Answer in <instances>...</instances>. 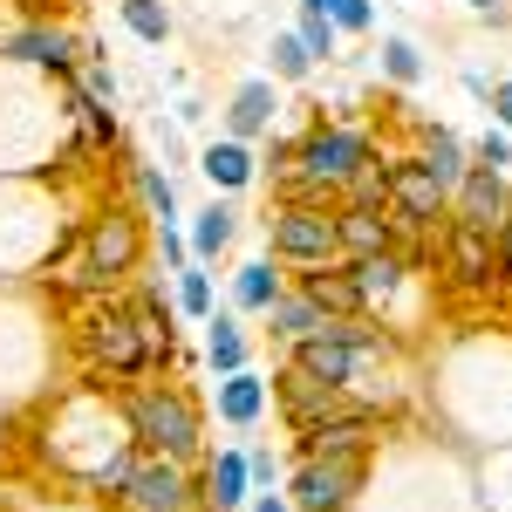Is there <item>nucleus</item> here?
<instances>
[{
	"label": "nucleus",
	"instance_id": "nucleus-1",
	"mask_svg": "<svg viewBox=\"0 0 512 512\" xmlns=\"http://www.w3.org/2000/svg\"><path fill=\"white\" fill-rule=\"evenodd\" d=\"M144 260H151L144 212L123 205V198H103V205L76 226L69 253H55V260L41 267V280H48L55 294H82V301H96V294H110V287H123V280H137V274H144Z\"/></svg>",
	"mask_w": 512,
	"mask_h": 512
},
{
	"label": "nucleus",
	"instance_id": "nucleus-2",
	"mask_svg": "<svg viewBox=\"0 0 512 512\" xmlns=\"http://www.w3.org/2000/svg\"><path fill=\"white\" fill-rule=\"evenodd\" d=\"M76 355H82V376L89 383H144V376H158V362H151V342H144V328H137V308L117 301V294H96L89 308L76 315Z\"/></svg>",
	"mask_w": 512,
	"mask_h": 512
},
{
	"label": "nucleus",
	"instance_id": "nucleus-3",
	"mask_svg": "<svg viewBox=\"0 0 512 512\" xmlns=\"http://www.w3.org/2000/svg\"><path fill=\"white\" fill-rule=\"evenodd\" d=\"M123 424H130V444L151 451V458H178V465H198L205 458V417L185 383H130L117 396Z\"/></svg>",
	"mask_w": 512,
	"mask_h": 512
},
{
	"label": "nucleus",
	"instance_id": "nucleus-4",
	"mask_svg": "<svg viewBox=\"0 0 512 512\" xmlns=\"http://www.w3.org/2000/svg\"><path fill=\"white\" fill-rule=\"evenodd\" d=\"M369 158H383L369 130L321 117L294 137V192H280V198H342V185H349Z\"/></svg>",
	"mask_w": 512,
	"mask_h": 512
},
{
	"label": "nucleus",
	"instance_id": "nucleus-5",
	"mask_svg": "<svg viewBox=\"0 0 512 512\" xmlns=\"http://www.w3.org/2000/svg\"><path fill=\"white\" fill-rule=\"evenodd\" d=\"M267 246H274L280 267H321V260H342V239H335V198H274V212H267Z\"/></svg>",
	"mask_w": 512,
	"mask_h": 512
},
{
	"label": "nucleus",
	"instance_id": "nucleus-6",
	"mask_svg": "<svg viewBox=\"0 0 512 512\" xmlns=\"http://www.w3.org/2000/svg\"><path fill=\"white\" fill-rule=\"evenodd\" d=\"M383 205L396 212L403 239H437L451 226V192L417 164V151L410 158H390V192H383Z\"/></svg>",
	"mask_w": 512,
	"mask_h": 512
},
{
	"label": "nucleus",
	"instance_id": "nucleus-7",
	"mask_svg": "<svg viewBox=\"0 0 512 512\" xmlns=\"http://www.w3.org/2000/svg\"><path fill=\"white\" fill-rule=\"evenodd\" d=\"M117 512H198V465L137 451V472L117 492Z\"/></svg>",
	"mask_w": 512,
	"mask_h": 512
},
{
	"label": "nucleus",
	"instance_id": "nucleus-8",
	"mask_svg": "<svg viewBox=\"0 0 512 512\" xmlns=\"http://www.w3.org/2000/svg\"><path fill=\"white\" fill-rule=\"evenodd\" d=\"M437 267L451 294H499V233H478V226H444L437 233Z\"/></svg>",
	"mask_w": 512,
	"mask_h": 512
},
{
	"label": "nucleus",
	"instance_id": "nucleus-9",
	"mask_svg": "<svg viewBox=\"0 0 512 512\" xmlns=\"http://www.w3.org/2000/svg\"><path fill=\"white\" fill-rule=\"evenodd\" d=\"M362 485H369V458H301L287 478V499L294 512H349Z\"/></svg>",
	"mask_w": 512,
	"mask_h": 512
},
{
	"label": "nucleus",
	"instance_id": "nucleus-10",
	"mask_svg": "<svg viewBox=\"0 0 512 512\" xmlns=\"http://www.w3.org/2000/svg\"><path fill=\"white\" fill-rule=\"evenodd\" d=\"M0 62H28V69H48V76H76L82 62V41L62 28V21H28L14 35H0Z\"/></svg>",
	"mask_w": 512,
	"mask_h": 512
},
{
	"label": "nucleus",
	"instance_id": "nucleus-11",
	"mask_svg": "<svg viewBox=\"0 0 512 512\" xmlns=\"http://www.w3.org/2000/svg\"><path fill=\"white\" fill-rule=\"evenodd\" d=\"M417 260H424V239H403V246H390V253H362V260H349L355 287H362V308H369V315H383L396 294L410 287Z\"/></svg>",
	"mask_w": 512,
	"mask_h": 512
},
{
	"label": "nucleus",
	"instance_id": "nucleus-12",
	"mask_svg": "<svg viewBox=\"0 0 512 512\" xmlns=\"http://www.w3.org/2000/svg\"><path fill=\"white\" fill-rule=\"evenodd\" d=\"M512 205V171H492V164H472L458 185H451V219L458 226H478V233H499Z\"/></svg>",
	"mask_w": 512,
	"mask_h": 512
},
{
	"label": "nucleus",
	"instance_id": "nucleus-13",
	"mask_svg": "<svg viewBox=\"0 0 512 512\" xmlns=\"http://www.w3.org/2000/svg\"><path fill=\"white\" fill-rule=\"evenodd\" d=\"M335 239H342V260H362V253H390V246H403V226H396L390 205L335 198Z\"/></svg>",
	"mask_w": 512,
	"mask_h": 512
},
{
	"label": "nucleus",
	"instance_id": "nucleus-14",
	"mask_svg": "<svg viewBox=\"0 0 512 512\" xmlns=\"http://www.w3.org/2000/svg\"><path fill=\"white\" fill-rule=\"evenodd\" d=\"M267 396H274L280 410H287V431H294V424L321 417V410H328V403H335L342 390H335V383H321V376H308V369H301L294 355H280L274 376H267Z\"/></svg>",
	"mask_w": 512,
	"mask_h": 512
},
{
	"label": "nucleus",
	"instance_id": "nucleus-15",
	"mask_svg": "<svg viewBox=\"0 0 512 512\" xmlns=\"http://www.w3.org/2000/svg\"><path fill=\"white\" fill-rule=\"evenodd\" d=\"M253 478H246V451H205L198 458V512H246Z\"/></svg>",
	"mask_w": 512,
	"mask_h": 512
},
{
	"label": "nucleus",
	"instance_id": "nucleus-16",
	"mask_svg": "<svg viewBox=\"0 0 512 512\" xmlns=\"http://www.w3.org/2000/svg\"><path fill=\"white\" fill-rule=\"evenodd\" d=\"M294 294H308L328 321H342V315H369L362 308V287H355L349 274V260H321V267H294Z\"/></svg>",
	"mask_w": 512,
	"mask_h": 512
},
{
	"label": "nucleus",
	"instance_id": "nucleus-17",
	"mask_svg": "<svg viewBox=\"0 0 512 512\" xmlns=\"http://www.w3.org/2000/svg\"><path fill=\"white\" fill-rule=\"evenodd\" d=\"M130 308H137V328H144V342H151V362L171 369V362H178V301H164L158 280H144V287L130 294Z\"/></svg>",
	"mask_w": 512,
	"mask_h": 512
},
{
	"label": "nucleus",
	"instance_id": "nucleus-18",
	"mask_svg": "<svg viewBox=\"0 0 512 512\" xmlns=\"http://www.w3.org/2000/svg\"><path fill=\"white\" fill-rule=\"evenodd\" d=\"M417 164L451 192V185L472 171V151H465V137H458L451 123H417Z\"/></svg>",
	"mask_w": 512,
	"mask_h": 512
},
{
	"label": "nucleus",
	"instance_id": "nucleus-19",
	"mask_svg": "<svg viewBox=\"0 0 512 512\" xmlns=\"http://www.w3.org/2000/svg\"><path fill=\"white\" fill-rule=\"evenodd\" d=\"M198 171H205L212 192H246V185L260 178V158H253V144H239V137H212V144L198 151Z\"/></svg>",
	"mask_w": 512,
	"mask_h": 512
},
{
	"label": "nucleus",
	"instance_id": "nucleus-20",
	"mask_svg": "<svg viewBox=\"0 0 512 512\" xmlns=\"http://www.w3.org/2000/svg\"><path fill=\"white\" fill-rule=\"evenodd\" d=\"M274 110H280L274 82H239L233 103H226V137H239V144L267 137V130H274Z\"/></svg>",
	"mask_w": 512,
	"mask_h": 512
},
{
	"label": "nucleus",
	"instance_id": "nucleus-21",
	"mask_svg": "<svg viewBox=\"0 0 512 512\" xmlns=\"http://www.w3.org/2000/svg\"><path fill=\"white\" fill-rule=\"evenodd\" d=\"M267 342H280V349H294V342H308V335H321V308L315 301H308V294H294V287H280V301L274 308H267Z\"/></svg>",
	"mask_w": 512,
	"mask_h": 512
},
{
	"label": "nucleus",
	"instance_id": "nucleus-22",
	"mask_svg": "<svg viewBox=\"0 0 512 512\" xmlns=\"http://www.w3.org/2000/svg\"><path fill=\"white\" fill-rule=\"evenodd\" d=\"M260 410H267V376H253V369L219 376V424L253 431V424H260Z\"/></svg>",
	"mask_w": 512,
	"mask_h": 512
},
{
	"label": "nucleus",
	"instance_id": "nucleus-23",
	"mask_svg": "<svg viewBox=\"0 0 512 512\" xmlns=\"http://www.w3.org/2000/svg\"><path fill=\"white\" fill-rule=\"evenodd\" d=\"M233 233H239V212L226 205V198H212V205L192 219V233H185L192 239V260H219V253L233 246Z\"/></svg>",
	"mask_w": 512,
	"mask_h": 512
},
{
	"label": "nucleus",
	"instance_id": "nucleus-24",
	"mask_svg": "<svg viewBox=\"0 0 512 512\" xmlns=\"http://www.w3.org/2000/svg\"><path fill=\"white\" fill-rule=\"evenodd\" d=\"M205 362H212V376H233V369H246V328H239L233 315H205Z\"/></svg>",
	"mask_w": 512,
	"mask_h": 512
},
{
	"label": "nucleus",
	"instance_id": "nucleus-25",
	"mask_svg": "<svg viewBox=\"0 0 512 512\" xmlns=\"http://www.w3.org/2000/svg\"><path fill=\"white\" fill-rule=\"evenodd\" d=\"M280 301V274H274V260H246L233 274V308L239 315H267Z\"/></svg>",
	"mask_w": 512,
	"mask_h": 512
},
{
	"label": "nucleus",
	"instance_id": "nucleus-26",
	"mask_svg": "<svg viewBox=\"0 0 512 512\" xmlns=\"http://www.w3.org/2000/svg\"><path fill=\"white\" fill-rule=\"evenodd\" d=\"M130 185H137V198H144V219L178 226V185L164 178L158 164H137V158H130Z\"/></svg>",
	"mask_w": 512,
	"mask_h": 512
},
{
	"label": "nucleus",
	"instance_id": "nucleus-27",
	"mask_svg": "<svg viewBox=\"0 0 512 512\" xmlns=\"http://www.w3.org/2000/svg\"><path fill=\"white\" fill-rule=\"evenodd\" d=\"M117 14L137 41H151V48L171 41V7H164V0H117Z\"/></svg>",
	"mask_w": 512,
	"mask_h": 512
},
{
	"label": "nucleus",
	"instance_id": "nucleus-28",
	"mask_svg": "<svg viewBox=\"0 0 512 512\" xmlns=\"http://www.w3.org/2000/svg\"><path fill=\"white\" fill-rule=\"evenodd\" d=\"M76 89L96 103V110H117V76H110V62L96 55V41H82V62H76Z\"/></svg>",
	"mask_w": 512,
	"mask_h": 512
},
{
	"label": "nucleus",
	"instance_id": "nucleus-29",
	"mask_svg": "<svg viewBox=\"0 0 512 512\" xmlns=\"http://www.w3.org/2000/svg\"><path fill=\"white\" fill-rule=\"evenodd\" d=\"M383 76H390L396 89H410V82L424 76V48L403 41V35H390V41H383Z\"/></svg>",
	"mask_w": 512,
	"mask_h": 512
},
{
	"label": "nucleus",
	"instance_id": "nucleus-30",
	"mask_svg": "<svg viewBox=\"0 0 512 512\" xmlns=\"http://www.w3.org/2000/svg\"><path fill=\"white\" fill-rule=\"evenodd\" d=\"M294 35H301V48H308L315 62H335V41H342V28H335L321 7H301V28H294Z\"/></svg>",
	"mask_w": 512,
	"mask_h": 512
},
{
	"label": "nucleus",
	"instance_id": "nucleus-31",
	"mask_svg": "<svg viewBox=\"0 0 512 512\" xmlns=\"http://www.w3.org/2000/svg\"><path fill=\"white\" fill-rule=\"evenodd\" d=\"M178 315H198V321L212 315V274H205L198 260H192V267H178Z\"/></svg>",
	"mask_w": 512,
	"mask_h": 512
},
{
	"label": "nucleus",
	"instance_id": "nucleus-32",
	"mask_svg": "<svg viewBox=\"0 0 512 512\" xmlns=\"http://www.w3.org/2000/svg\"><path fill=\"white\" fill-rule=\"evenodd\" d=\"M267 55H274V76L280 82H308V69H315V55L301 48V35H274Z\"/></svg>",
	"mask_w": 512,
	"mask_h": 512
},
{
	"label": "nucleus",
	"instance_id": "nucleus-33",
	"mask_svg": "<svg viewBox=\"0 0 512 512\" xmlns=\"http://www.w3.org/2000/svg\"><path fill=\"white\" fill-rule=\"evenodd\" d=\"M321 14H328L342 35H369V28H376V7H369V0H321Z\"/></svg>",
	"mask_w": 512,
	"mask_h": 512
},
{
	"label": "nucleus",
	"instance_id": "nucleus-34",
	"mask_svg": "<svg viewBox=\"0 0 512 512\" xmlns=\"http://www.w3.org/2000/svg\"><path fill=\"white\" fill-rule=\"evenodd\" d=\"M472 164H492V171H512V130L506 123H492L485 137L472 144Z\"/></svg>",
	"mask_w": 512,
	"mask_h": 512
},
{
	"label": "nucleus",
	"instance_id": "nucleus-35",
	"mask_svg": "<svg viewBox=\"0 0 512 512\" xmlns=\"http://www.w3.org/2000/svg\"><path fill=\"white\" fill-rule=\"evenodd\" d=\"M158 253H164V267L178 274V267H192V239L178 233V226H158Z\"/></svg>",
	"mask_w": 512,
	"mask_h": 512
},
{
	"label": "nucleus",
	"instance_id": "nucleus-36",
	"mask_svg": "<svg viewBox=\"0 0 512 512\" xmlns=\"http://www.w3.org/2000/svg\"><path fill=\"white\" fill-rule=\"evenodd\" d=\"M246 478L274 492V478H280V458H274V451H246Z\"/></svg>",
	"mask_w": 512,
	"mask_h": 512
},
{
	"label": "nucleus",
	"instance_id": "nucleus-37",
	"mask_svg": "<svg viewBox=\"0 0 512 512\" xmlns=\"http://www.w3.org/2000/svg\"><path fill=\"white\" fill-rule=\"evenodd\" d=\"M499 287L512 294V205H506V219H499Z\"/></svg>",
	"mask_w": 512,
	"mask_h": 512
},
{
	"label": "nucleus",
	"instance_id": "nucleus-38",
	"mask_svg": "<svg viewBox=\"0 0 512 512\" xmlns=\"http://www.w3.org/2000/svg\"><path fill=\"white\" fill-rule=\"evenodd\" d=\"M485 103H492V117L512 130V76H506V82H492V89H485Z\"/></svg>",
	"mask_w": 512,
	"mask_h": 512
},
{
	"label": "nucleus",
	"instance_id": "nucleus-39",
	"mask_svg": "<svg viewBox=\"0 0 512 512\" xmlns=\"http://www.w3.org/2000/svg\"><path fill=\"white\" fill-rule=\"evenodd\" d=\"M21 7H28V21H62L76 0H21Z\"/></svg>",
	"mask_w": 512,
	"mask_h": 512
},
{
	"label": "nucleus",
	"instance_id": "nucleus-40",
	"mask_svg": "<svg viewBox=\"0 0 512 512\" xmlns=\"http://www.w3.org/2000/svg\"><path fill=\"white\" fill-rule=\"evenodd\" d=\"M246 512H294L287 492H260V499H246Z\"/></svg>",
	"mask_w": 512,
	"mask_h": 512
},
{
	"label": "nucleus",
	"instance_id": "nucleus-41",
	"mask_svg": "<svg viewBox=\"0 0 512 512\" xmlns=\"http://www.w3.org/2000/svg\"><path fill=\"white\" fill-rule=\"evenodd\" d=\"M465 7H472V14H499L506 0H465Z\"/></svg>",
	"mask_w": 512,
	"mask_h": 512
},
{
	"label": "nucleus",
	"instance_id": "nucleus-42",
	"mask_svg": "<svg viewBox=\"0 0 512 512\" xmlns=\"http://www.w3.org/2000/svg\"><path fill=\"white\" fill-rule=\"evenodd\" d=\"M301 7H321V0H301Z\"/></svg>",
	"mask_w": 512,
	"mask_h": 512
},
{
	"label": "nucleus",
	"instance_id": "nucleus-43",
	"mask_svg": "<svg viewBox=\"0 0 512 512\" xmlns=\"http://www.w3.org/2000/svg\"><path fill=\"white\" fill-rule=\"evenodd\" d=\"M349 512H355V506H349Z\"/></svg>",
	"mask_w": 512,
	"mask_h": 512
}]
</instances>
